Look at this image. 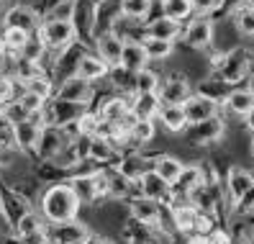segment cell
<instances>
[{
  "label": "cell",
  "instance_id": "cell-1",
  "mask_svg": "<svg viewBox=\"0 0 254 244\" xmlns=\"http://www.w3.org/2000/svg\"><path fill=\"white\" fill-rule=\"evenodd\" d=\"M80 206H82V201L69 188V182H54L52 188L44 190L39 208H41V216L49 224H64V221L77 219Z\"/></svg>",
  "mask_w": 254,
  "mask_h": 244
},
{
  "label": "cell",
  "instance_id": "cell-2",
  "mask_svg": "<svg viewBox=\"0 0 254 244\" xmlns=\"http://www.w3.org/2000/svg\"><path fill=\"white\" fill-rule=\"evenodd\" d=\"M223 131H226V121L221 116H213V118L198 121V124H190L183 134L190 147H211L223 136Z\"/></svg>",
  "mask_w": 254,
  "mask_h": 244
},
{
  "label": "cell",
  "instance_id": "cell-3",
  "mask_svg": "<svg viewBox=\"0 0 254 244\" xmlns=\"http://www.w3.org/2000/svg\"><path fill=\"white\" fill-rule=\"evenodd\" d=\"M39 34H41L44 44H47V49L62 52L77 39V26H74L72 21H49L47 18L39 26Z\"/></svg>",
  "mask_w": 254,
  "mask_h": 244
},
{
  "label": "cell",
  "instance_id": "cell-4",
  "mask_svg": "<svg viewBox=\"0 0 254 244\" xmlns=\"http://www.w3.org/2000/svg\"><path fill=\"white\" fill-rule=\"evenodd\" d=\"M249 65H252V57H249L247 49H231L229 54H223L221 65H218L216 70H218V75H221V78L226 80L229 85H234V82H239V80L247 78Z\"/></svg>",
  "mask_w": 254,
  "mask_h": 244
},
{
  "label": "cell",
  "instance_id": "cell-5",
  "mask_svg": "<svg viewBox=\"0 0 254 244\" xmlns=\"http://www.w3.org/2000/svg\"><path fill=\"white\" fill-rule=\"evenodd\" d=\"M128 216L146 226H159L164 221V206L159 201H152L146 195H131L128 198Z\"/></svg>",
  "mask_w": 254,
  "mask_h": 244
},
{
  "label": "cell",
  "instance_id": "cell-6",
  "mask_svg": "<svg viewBox=\"0 0 254 244\" xmlns=\"http://www.w3.org/2000/svg\"><path fill=\"white\" fill-rule=\"evenodd\" d=\"M85 111H87V103H72V100L57 98V100L49 103V108L44 113H47V124H52V126H67V124H74V121H77Z\"/></svg>",
  "mask_w": 254,
  "mask_h": 244
},
{
  "label": "cell",
  "instance_id": "cell-7",
  "mask_svg": "<svg viewBox=\"0 0 254 244\" xmlns=\"http://www.w3.org/2000/svg\"><path fill=\"white\" fill-rule=\"evenodd\" d=\"M72 139L67 136V131L62 129V126H52V124H47L44 126V131H41V139H39V144H36V155L41 157V160H54L59 152H62L67 144H69Z\"/></svg>",
  "mask_w": 254,
  "mask_h": 244
},
{
  "label": "cell",
  "instance_id": "cell-8",
  "mask_svg": "<svg viewBox=\"0 0 254 244\" xmlns=\"http://www.w3.org/2000/svg\"><path fill=\"white\" fill-rule=\"evenodd\" d=\"M190 95H192V90H190V82L183 72H172L170 78L159 85L162 105H183Z\"/></svg>",
  "mask_w": 254,
  "mask_h": 244
},
{
  "label": "cell",
  "instance_id": "cell-9",
  "mask_svg": "<svg viewBox=\"0 0 254 244\" xmlns=\"http://www.w3.org/2000/svg\"><path fill=\"white\" fill-rule=\"evenodd\" d=\"M183 108L188 113V121L190 124H198V121H205V118H213V116H221V100H213L203 93H192L185 103Z\"/></svg>",
  "mask_w": 254,
  "mask_h": 244
},
{
  "label": "cell",
  "instance_id": "cell-10",
  "mask_svg": "<svg viewBox=\"0 0 254 244\" xmlns=\"http://www.w3.org/2000/svg\"><path fill=\"white\" fill-rule=\"evenodd\" d=\"M254 185V172L252 170H244V167H229L226 177H223V188H226V198L231 201V206L239 203V198H242L249 188Z\"/></svg>",
  "mask_w": 254,
  "mask_h": 244
},
{
  "label": "cell",
  "instance_id": "cell-11",
  "mask_svg": "<svg viewBox=\"0 0 254 244\" xmlns=\"http://www.w3.org/2000/svg\"><path fill=\"white\" fill-rule=\"evenodd\" d=\"M95 49H98V54L106 59L113 70H118V67H121V59H124L126 41L121 36H116L113 31H100L98 39H95Z\"/></svg>",
  "mask_w": 254,
  "mask_h": 244
},
{
  "label": "cell",
  "instance_id": "cell-12",
  "mask_svg": "<svg viewBox=\"0 0 254 244\" xmlns=\"http://www.w3.org/2000/svg\"><path fill=\"white\" fill-rule=\"evenodd\" d=\"M87 237H90V229L77 219L64 224H52V232H49L52 244H82Z\"/></svg>",
  "mask_w": 254,
  "mask_h": 244
},
{
  "label": "cell",
  "instance_id": "cell-13",
  "mask_svg": "<svg viewBox=\"0 0 254 244\" xmlns=\"http://www.w3.org/2000/svg\"><path fill=\"white\" fill-rule=\"evenodd\" d=\"M170 193H172V185L164 180L157 170H149L139 177V195H146L152 201H159L162 206L170 201Z\"/></svg>",
  "mask_w": 254,
  "mask_h": 244
},
{
  "label": "cell",
  "instance_id": "cell-14",
  "mask_svg": "<svg viewBox=\"0 0 254 244\" xmlns=\"http://www.w3.org/2000/svg\"><path fill=\"white\" fill-rule=\"evenodd\" d=\"M185 44L190 49H205L213 41V23L208 16H195V21H190V26L185 28Z\"/></svg>",
  "mask_w": 254,
  "mask_h": 244
},
{
  "label": "cell",
  "instance_id": "cell-15",
  "mask_svg": "<svg viewBox=\"0 0 254 244\" xmlns=\"http://www.w3.org/2000/svg\"><path fill=\"white\" fill-rule=\"evenodd\" d=\"M57 98L72 100V103H87V100L93 98V82L90 80H82L80 75H69V78H64V82L59 85Z\"/></svg>",
  "mask_w": 254,
  "mask_h": 244
},
{
  "label": "cell",
  "instance_id": "cell-16",
  "mask_svg": "<svg viewBox=\"0 0 254 244\" xmlns=\"http://www.w3.org/2000/svg\"><path fill=\"white\" fill-rule=\"evenodd\" d=\"M154 164H157V157H146V155H141V152H131V155L118 160V170H121L126 177H131L133 182H139V177L144 172L154 170Z\"/></svg>",
  "mask_w": 254,
  "mask_h": 244
},
{
  "label": "cell",
  "instance_id": "cell-17",
  "mask_svg": "<svg viewBox=\"0 0 254 244\" xmlns=\"http://www.w3.org/2000/svg\"><path fill=\"white\" fill-rule=\"evenodd\" d=\"M198 208L190 206V203H183V206H175L170 208V219H172V226L177 234H190L195 237V224H198Z\"/></svg>",
  "mask_w": 254,
  "mask_h": 244
},
{
  "label": "cell",
  "instance_id": "cell-18",
  "mask_svg": "<svg viewBox=\"0 0 254 244\" xmlns=\"http://www.w3.org/2000/svg\"><path fill=\"white\" fill-rule=\"evenodd\" d=\"M5 28H23V31L34 34L39 31V16L34 8L28 5H13L5 16Z\"/></svg>",
  "mask_w": 254,
  "mask_h": 244
},
{
  "label": "cell",
  "instance_id": "cell-19",
  "mask_svg": "<svg viewBox=\"0 0 254 244\" xmlns=\"http://www.w3.org/2000/svg\"><path fill=\"white\" fill-rule=\"evenodd\" d=\"M95 172H98V170H95ZM95 172H80V175H74L72 180H67L69 188L77 193V198H80L82 203H95V201H100Z\"/></svg>",
  "mask_w": 254,
  "mask_h": 244
},
{
  "label": "cell",
  "instance_id": "cell-20",
  "mask_svg": "<svg viewBox=\"0 0 254 244\" xmlns=\"http://www.w3.org/2000/svg\"><path fill=\"white\" fill-rule=\"evenodd\" d=\"M103 172H106V180H108V190H111V198L116 201H124V198H131L136 185H133V180L126 177L118 167H103Z\"/></svg>",
  "mask_w": 254,
  "mask_h": 244
},
{
  "label": "cell",
  "instance_id": "cell-21",
  "mask_svg": "<svg viewBox=\"0 0 254 244\" xmlns=\"http://www.w3.org/2000/svg\"><path fill=\"white\" fill-rule=\"evenodd\" d=\"M159 124L167 129L170 134H183L188 126H190V121H188V113L183 105H162V111H159Z\"/></svg>",
  "mask_w": 254,
  "mask_h": 244
},
{
  "label": "cell",
  "instance_id": "cell-22",
  "mask_svg": "<svg viewBox=\"0 0 254 244\" xmlns=\"http://www.w3.org/2000/svg\"><path fill=\"white\" fill-rule=\"evenodd\" d=\"M108 70H111V65L100 54H82L80 65H77V72H74V75H80L82 80H90L93 82V80L106 78Z\"/></svg>",
  "mask_w": 254,
  "mask_h": 244
},
{
  "label": "cell",
  "instance_id": "cell-23",
  "mask_svg": "<svg viewBox=\"0 0 254 244\" xmlns=\"http://www.w3.org/2000/svg\"><path fill=\"white\" fill-rule=\"evenodd\" d=\"M157 134V124L154 118H136V124L131 126L128 139H126V149H139L144 144H149Z\"/></svg>",
  "mask_w": 254,
  "mask_h": 244
},
{
  "label": "cell",
  "instance_id": "cell-24",
  "mask_svg": "<svg viewBox=\"0 0 254 244\" xmlns=\"http://www.w3.org/2000/svg\"><path fill=\"white\" fill-rule=\"evenodd\" d=\"M223 105H226L231 113L247 118V116L254 111V90H249V87H236V90H231V93L226 95Z\"/></svg>",
  "mask_w": 254,
  "mask_h": 244
},
{
  "label": "cell",
  "instance_id": "cell-25",
  "mask_svg": "<svg viewBox=\"0 0 254 244\" xmlns=\"http://www.w3.org/2000/svg\"><path fill=\"white\" fill-rule=\"evenodd\" d=\"M149 62V54L144 49V44L141 41H128L126 44V49H124V59H121V70L124 72H131V75H136L139 70H144Z\"/></svg>",
  "mask_w": 254,
  "mask_h": 244
},
{
  "label": "cell",
  "instance_id": "cell-26",
  "mask_svg": "<svg viewBox=\"0 0 254 244\" xmlns=\"http://www.w3.org/2000/svg\"><path fill=\"white\" fill-rule=\"evenodd\" d=\"M116 149L118 147L111 139H106V136H90V139H87V157L100 162V164L118 160V152Z\"/></svg>",
  "mask_w": 254,
  "mask_h": 244
},
{
  "label": "cell",
  "instance_id": "cell-27",
  "mask_svg": "<svg viewBox=\"0 0 254 244\" xmlns=\"http://www.w3.org/2000/svg\"><path fill=\"white\" fill-rule=\"evenodd\" d=\"M180 34H183L180 21L167 18V16H159L157 21H149V26H146V36H157V39H164V41H172Z\"/></svg>",
  "mask_w": 254,
  "mask_h": 244
},
{
  "label": "cell",
  "instance_id": "cell-28",
  "mask_svg": "<svg viewBox=\"0 0 254 244\" xmlns=\"http://www.w3.org/2000/svg\"><path fill=\"white\" fill-rule=\"evenodd\" d=\"M162 111L159 93H136L133 95V113L136 118H157Z\"/></svg>",
  "mask_w": 254,
  "mask_h": 244
},
{
  "label": "cell",
  "instance_id": "cell-29",
  "mask_svg": "<svg viewBox=\"0 0 254 244\" xmlns=\"http://www.w3.org/2000/svg\"><path fill=\"white\" fill-rule=\"evenodd\" d=\"M198 93L208 95V98H213V100H226V95L231 93V85L221 78V75H211V78H205L203 85L198 87Z\"/></svg>",
  "mask_w": 254,
  "mask_h": 244
},
{
  "label": "cell",
  "instance_id": "cell-30",
  "mask_svg": "<svg viewBox=\"0 0 254 244\" xmlns=\"http://www.w3.org/2000/svg\"><path fill=\"white\" fill-rule=\"evenodd\" d=\"M44 70L39 62H34V59H26V57H18L16 65H13V78H16V82H31L36 78H41Z\"/></svg>",
  "mask_w": 254,
  "mask_h": 244
},
{
  "label": "cell",
  "instance_id": "cell-31",
  "mask_svg": "<svg viewBox=\"0 0 254 244\" xmlns=\"http://www.w3.org/2000/svg\"><path fill=\"white\" fill-rule=\"evenodd\" d=\"M154 170L172 185V182L180 177V172L185 170V164L177 160V157H172V155H159V157H157V164H154Z\"/></svg>",
  "mask_w": 254,
  "mask_h": 244
},
{
  "label": "cell",
  "instance_id": "cell-32",
  "mask_svg": "<svg viewBox=\"0 0 254 244\" xmlns=\"http://www.w3.org/2000/svg\"><path fill=\"white\" fill-rule=\"evenodd\" d=\"M133 93H159V75L154 70H139L133 75Z\"/></svg>",
  "mask_w": 254,
  "mask_h": 244
},
{
  "label": "cell",
  "instance_id": "cell-33",
  "mask_svg": "<svg viewBox=\"0 0 254 244\" xmlns=\"http://www.w3.org/2000/svg\"><path fill=\"white\" fill-rule=\"evenodd\" d=\"M44 221L47 219H41V213H36V211H26L23 216L16 221V234L18 237H28V234H36V232H44Z\"/></svg>",
  "mask_w": 254,
  "mask_h": 244
},
{
  "label": "cell",
  "instance_id": "cell-34",
  "mask_svg": "<svg viewBox=\"0 0 254 244\" xmlns=\"http://www.w3.org/2000/svg\"><path fill=\"white\" fill-rule=\"evenodd\" d=\"M28 31H23V28H5V34H3V41H5V54H13V57H21L23 47H26V41H28Z\"/></svg>",
  "mask_w": 254,
  "mask_h": 244
},
{
  "label": "cell",
  "instance_id": "cell-35",
  "mask_svg": "<svg viewBox=\"0 0 254 244\" xmlns=\"http://www.w3.org/2000/svg\"><path fill=\"white\" fill-rule=\"evenodd\" d=\"M121 16L126 18H133V21H144L149 16V10H152V0H121Z\"/></svg>",
  "mask_w": 254,
  "mask_h": 244
},
{
  "label": "cell",
  "instance_id": "cell-36",
  "mask_svg": "<svg viewBox=\"0 0 254 244\" xmlns=\"http://www.w3.org/2000/svg\"><path fill=\"white\" fill-rule=\"evenodd\" d=\"M192 10H195L192 8V0H162V16H167V18L183 21Z\"/></svg>",
  "mask_w": 254,
  "mask_h": 244
},
{
  "label": "cell",
  "instance_id": "cell-37",
  "mask_svg": "<svg viewBox=\"0 0 254 244\" xmlns=\"http://www.w3.org/2000/svg\"><path fill=\"white\" fill-rule=\"evenodd\" d=\"M144 49L149 54V59H167L172 57V41H164L157 36H144Z\"/></svg>",
  "mask_w": 254,
  "mask_h": 244
},
{
  "label": "cell",
  "instance_id": "cell-38",
  "mask_svg": "<svg viewBox=\"0 0 254 244\" xmlns=\"http://www.w3.org/2000/svg\"><path fill=\"white\" fill-rule=\"evenodd\" d=\"M74 10H77V0H62V3L49 5L47 18L49 21H74Z\"/></svg>",
  "mask_w": 254,
  "mask_h": 244
},
{
  "label": "cell",
  "instance_id": "cell-39",
  "mask_svg": "<svg viewBox=\"0 0 254 244\" xmlns=\"http://www.w3.org/2000/svg\"><path fill=\"white\" fill-rule=\"evenodd\" d=\"M44 52H47V44H44L41 34L36 31L34 36H28V41H26V47H23L21 57H26V59H34V62H41Z\"/></svg>",
  "mask_w": 254,
  "mask_h": 244
},
{
  "label": "cell",
  "instance_id": "cell-40",
  "mask_svg": "<svg viewBox=\"0 0 254 244\" xmlns=\"http://www.w3.org/2000/svg\"><path fill=\"white\" fill-rule=\"evenodd\" d=\"M100 113H90V111H85L80 118H77V129H80V136H95L98 134V129H100Z\"/></svg>",
  "mask_w": 254,
  "mask_h": 244
},
{
  "label": "cell",
  "instance_id": "cell-41",
  "mask_svg": "<svg viewBox=\"0 0 254 244\" xmlns=\"http://www.w3.org/2000/svg\"><path fill=\"white\" fill-rule=\"evenodd\" d=\"M3 113L8 116V121H10L13 126L21 124V121H26L28 116H31V111H28V108H26V105H23L18 98H16V100H8V103L3 105Z\"/></svg>",
  "mask_w": 254,
  "mask_h": 244
},
{
  "label": "cell",
  "instance_id": "cell-42",
  "mask_svg": "<svg viewBox=\"0 0 254 244\" xmlns=\"http://www.w3.org/2000/svg\"><path fill=\"white\" fill-rule=\"evenodd\" d=\"M234 23L244 36H254V8H242L234 13Z\"/></svg>",
  "mask_w": 254,
  "mask_h": 244
},
{
  "label": "cell",
  "instance_id": "cell-43",
  "mask_svg": "<svg viewBox=\"0 0 254 244\" xmlns=\"http://www.w3.org/2000/svg\"><path fill=\"white\" fill-rule=\"evenodd\" d=\"M23 90H28V93H34V95H39L44 100L52 98V82L44 78V75H41V78H36V80H31V82H26Z\"/></svg>",
  "mask_w": 254,
  "mask_h": 244
},
{
  "label": "cell",
  "instance_id": "cell-44",
  "mask_svg": "<svg viewBox=\"0 0 254 244\" xmlns=\"http://www.w3.org/2000/svg\"><path fill=\"white\" fill-rule=\"evenodd\" d=\"M234 213H239V216H249V219H254V185L239 198V203L234 206Z\"/></svg>",
  "mask_w": 254,
  "mask_h": 244
},
{
  "label": "cell",
  "instance_id": "cell-45",
  "mask_svg": "<svg viewBox=\"0 0 254 244\" xmlns=\"http://www.w3.org/2000/svg\"><path fill=\"white\" fill-rule=\"evenodd\" d=\"M23 105L31 113H36V111H44V98H39V95H34V93H28V90H23V95L18 98Z\"/></svg>",
  "mask_w": 254,
  "mask_h": 244
},
{
  "label": "cell",
  "instance_id": "cell-46",
  "mask_svg": "<svg viewBox=\"0 0 254 244\" xmlns=\"http://www.w3.org/2000/svg\"><path fill=\"white\" fill-rule=\"evenodd\" d=\"M205 244H234V237L226 232V229L218 226V229H213V232L205 237Z\"/></svg>",
  "mask_w": 254,
  "mask_h": 244
},
{
  "label": "cell",
  "instance_id": "cell-47",
  "mask_svg": "<svg viewBox=\"0 0 254 244\" xmlns=\"http://www.w3.org/2000/svg\"><path fill=\"white\" fill-rule=\"evenodd\" d=\"M13 82H16V78H0V108L13 100Z\"/></svg>",
  "mask_w": 254,
  "mask_h": 244
},
{
  "label": "cell",
  "instance_id": "cell-48",
  "mask_svg": "<svg viewBox=\"0 0 254 244\" xmlns=\"http://www.w3.org/2000/svg\"><path fill=\"white\" fill-rule=\"evenodd\" d=\"M218 5H223V0H192V8H195V13H200V16H205V13H211V10H218Z\"/></svg>",
  "mask_w": 254,
  "mask_h": 244
},
{
  "label": "cell",
  "instance_id": "cell-49",
  "mask_svg": "<svg viewBox=\"0 0 254 244\" xmlns=\"http://www.w3.org/2000/svg\"><path fill=\"white\" fill-rule=\"evenodd\" d=\"M82 244H116V242H111V239H106V237H103V234H90V237H87Z\"/></svg>",
  "mask_w": 254,
  "mask_h": 244
},
{
  "label": "cell",
  "instance_id": "cell-50",
  "mask_svg": "<svg viewBox=\"0 0 254 244\" xmlns=\"http://www.w3.org/2000/svg\"><path fill=\"white\" fill-rule=\"evenodd\" d=\"M13 5H10V0H0V21H5V16H8V10H10Z\"/></svg>",
  "mask_w": 254,
  "mask_h": 244
},
{
  "label": "cell",
  "instance_id": "cell-51",
  "mask_svg": "<svg viewBox=\"0 0 254 244\" xmlns=\"http://www.w3.org/2000/svg\"><path fill=\"white\" fill-rule=\"evenodd\" d=\"M3 57H5V41H3V36H0V62H3Z\"/></svg>",
  "mask_w": 254,
  "mask_h": 244
},
{
  "label": "cell",
  "instance_id": "cell-52",
  "mask_svg": "<svg viewBox=\"0 0 254 244\" xmlns=\"http://www.w3.org/2000/svg\"><path fill=\"white\" fill-rule=\"evenodd\" d=\"M247 124H249V129H252V131H254V111H252V113H249V116H247Z\"/></svg>",
  "mask_w": 254,
  "mask_h": 244
},
{
  "label": "cell",
  "instance_id": "cell-53",
  "mask_svg": "<svg viewBox=\"0 0 254 244\" xmlns=\"http://www.w3.org/2000/svg\"><path fill=\"white\" fill-rule=\"evenodd\" d=\"M249 157L254 160V131H252V142H249Z\"/></svg>",
  "mask_w": 254,
  "mask_h": 244
},
{
  "label": "cell",
  "instance_id": "cell-54",
  "mask_svg": "<svg viewBox=\"0 0 254 244\" xmlns=\"http://www.w3.org/2000/svg\"><path fill=\"white\" fill-rule=\"evenodd\" d=\"M247 237H249V242H252V244H254V224H252V226H249V229H247Z\"/></svg>",
  "mask_w": 254,
  "mask_h": 244
},
{
  "label": "cell",
  "instance_id": "cell-55",
  "mask_svg": "<svg viewBox=\"0 0 254 244\" xmlns=\"http://www.w3.org/2000/svg\"><path fill=\"white\" fill-rule=\"evenodd\" d=\"M54 3H62V0H49V5H54Z\"/></svg>",
  "mask_w": 254,
  "mask_h": 244
}]
</instances>
